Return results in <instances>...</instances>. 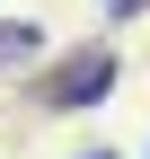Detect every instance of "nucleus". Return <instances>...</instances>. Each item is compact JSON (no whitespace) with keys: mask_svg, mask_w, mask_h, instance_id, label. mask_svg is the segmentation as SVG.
Returning a JSON list of instances; mask_svg holds the SVG:
<instances>
[{"mask_svg":"<svg viewBox=\"0 0 150 159\" xmlns=\"http://www.w3.org/2000/svg\"><path fill=\"white\" fill-rule=\"evenodd\" d=\"M115 44H88V53H71V62H53L44 80H35V106L44 115H80V106H106V89H115Z\"/></svg>","mask_w":150,"mask_h":159,"instance_id":"f257e3e1","label":"nucleus"},{"mask_svg":"<svg viewBox=\"0 0 150 159\" xmlns=\"http://www.w3.org/2000/svg\"><path fill=\"white\" fill-rule=\"evenodd\" d=\"M150 9V0H106V18H115V27H124V18H141Z\"/></svg>","mask_w":150,"mask_h":159,"instance_id":"7ed1b4c3","label":"nucleus"},{"mask_svg":"<svg viewBox=\"0 0 150 159\" xmlns=\"http://www.w3.org/2000/svg\"><path fill=\"white\" fill-rule=\"evenodd\" d=\"M80 159H115V150H80Z\"/></svg>","mask_w":150,"mask_h":159,"instance_id":"20e7f679","label":"nucleus"},{"mask_svg":"<svg viewBox=\"0 0 150 159\" xmlns=\"http://www.w3.org/2000/svg\"><path fill=\"white\" fill-rule=\"evenodd\" d=\"M27 62H44V27L35 18H0V71H27Z\"/></svg>","mask_w":150,"mask_h":159,"instance_id":"f03ea898","label":"nucleus"}]
</instances>
